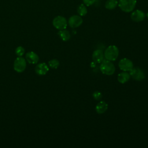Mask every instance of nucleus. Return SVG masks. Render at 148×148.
<instances>
[{
	"mask_svg": "<svg viewBox=\"0 0 148 148\" xmlns=\"http://www.w3.org/2000/svg\"><path fill=\"white\" fill-rule=\"evenodd\" d=\"M99 69L103 74L106 75H112L115 72V66L111 61L104 60L100 65Z\"/></svg>",
	"mask_w": 148,
	"mask_h": 148,
	"instance_id": "obj_1",
	"label": "nucleus"
},
{
	"mask_svg": "<svg viewBox=\"0 0 148 148\" xmlns=\"http://www.w3.org/2000/svg\"><path fill=\"white\" fill-rule=\"evenodd\" d=\"M119 51L117 47L115 45H110L108 46L105 51L104 57L109 61H115L119 56Z\"/></svg>",
	"mask_w": 148,
	"mask_h": 148,
	"instance_id": "obj_2",
	"label": "nucleus"
},
{
	"mask_svg": "<svg viewBox=\"0 0 148 148\" xmlns=\"http://www.w3.org/2000/svg\"><path fill=\"white\" fill-rule=\"evenodd\" d=\"M136 0H119V6L125 12H130L135 8Z\"/></svg>",
	"mask_w": 148,
	"mask_h": 148,
	"instance_id": "obj_3",
	"label": "nucleus"
},
{
	"mask_svg": "<svg viewBox=\"0 0 148 148\" xmlns=\"http://www.w3.org/2000/svg\"><path fill=\"white\" fill-rule=\"evenodd\" d=\"M53 25L56 28L59 30H62L66 28L67 21L65 17L61 16H58L53 19Z\"/></svg>",
	"mask_w": 148,
	"mask_h": 148,
	"instance_id": "obj_4",
	"label": "nucleus"
},
{
	"mask_svg": "<svg viewBox=\"0 0 148 148\" xmlns=\"http://www.w3.org/2000/svg\"><path fill=\"white\" fill-rule=\"evenodd\" d=\"M130 75L134 80L137 81H140L145 79V75L144 72L139 67L132 68V69L129 71Z\"/></svg>",
	"mask_w": 148,
	"mask_h": 148,
	"instance_id": "obj_5",
	"label": "nucleus"
},
{
	"mask_svg": "<svg viewBox=\"0 0 148 148\" xmlns=\"http://www.w3.org/2000/svg\"><path fill=\"white\" fill-rule=\"evenodd\" d=\"M14 69L17 72H23L26 68V61L22 57H18L14 62Z\"/></svg>",
	"mask_w": 148,
	"mask_h": 148,
	"instance_id": "obj_6",
	"label": "nucleus"
},
{
	"mask_svg": "<svg viewBox=\"0 0 148 148\" xmlns=\"http://www.w3.org/2000/svg\"><path fill=\"white\" fill-rule=\"evenodd\" d=\"M119 68L125 72L131 71L133 68V62L128 58H123L119 62Z\"/></svg>",
	"mask_w": 148,
	"mask_h": 148,
	"instance_id": "obj_7",
	"label": "nucleus"
},
{
	"mask_svg": "<svg viewBox=\"0 0 148 148\" xmlns=\"http://www.w3.org/2000/svg\"><path fill=\"white\" fill-rule=\"evenodd\" d=\"M83 23V20L80 16L73 15L71 16L68 20L69 25L72 28H77Z\"/></svg>",
	"mask_w": 148,
	"mask_h": 148,
	"instance_id": "obj_8",
	"label": "nucleus"
},
{
	"mask_svg": "<svg viewBox=\"0 0 148 148\" xmlns=\"http://www.w3.org/2000/svg\"><path fill=\"white\" fill-rule=\"evenodd\" d=\"M145 13L140 10H136L133 12L131 15V19L135 22H140L145 18Z\"/></svg>",
	"mask_w": 148,
	"mask_h": 148,
	"instance_id": "obj_9",
	"label": "nucleus"
},
{
	"mask_svg": "<svg viewBox=\"0 0 148 148\" xmlns=\"http://www.w3.org/2000/svg\"><path fill=\"white\" fill-rule=\"evenodd\" d=\"M49 68L46 63L42 62L38 64L35 68V72L38 75H45L49 71Z\"/></svg>",
	"mask_w": 148,
	"mask_h": 148,
	"instance_id": "obj_10",
	"label": "nucleus"
},
{
	"mask_svg": "<svg viewBox=\"0 0 148 148\" xmlns=\"http://www.w3.org/2000/svg\"><path fill=\"white\" fill-rule=\"evenodd\" d=\"M92 58L95 63H101L104 60V54L102 50L99 49L96 50L92 53Z\"/></svg>",
	"mask_w": 148,
	"mask_h": 148,
	"instance_id": "obj_11",
	"label": "nucleus"
},
{
	"mask_svg": "<svg viewBox=\"0 0 148 148\" xmlns=\"http://www.w3.org/2000/svg\"><path fill=\"white\" fill-rule=\"evenodd\" d=\"M25 58L29 64H35L39 61V57L36 53L34 51H29L26 54Z\"/></svg>",
	"mask_w": 148,
	"mask_h": 148,
	"instance_id": "obj_12",
	"label": "nucleus"
},
{
	"mask_svg": "<svg viewBox=\"0 0 148 148\" xmlns=\"http://www.w3.org/2000/svg\"><path fill=\"white\" fill-rule=\"evenodd\" d=\"M108 103L103 101H100L97 103L95 107V110L98 114H102L104 113L108 109Z\"/></svg>",
	"mask_w": 148,
	"mask_h": 148,
	"instance_id": "obj_13",
	"label": "nucleus"
},
{
	"mask_svg": "<svg viewBox=\"0 0 148 148\" xmlns=\"http://www.w3.org/2000/svg\"><path fill=\"white\" fill-rule=\"evenodd\" d=\"M130 78V73H127V72H124L119 73L117 76V80L118 82L121 84L125 83L127 82Z\"/></svg>",
	"mask_w": 148,
	"mask_h": 148,
	"instance_id": "obj_14",
	"label": "nucleus"
},
{
	"mask_svg": "<svg viewBox=\"0 0 148 148\" xmlns=\"http://www.w3.org/2000/svg\"><path fill=\"white\" fill-rule=\"evenodd\" d=\"M58 35H59L60 38L63 40V41H67L68 40L71 38V34L67 30L62 29L60 30V31L58 32Z\"/></svg>",
	"mask_w": 148,
	"mask_h": 148,
	"instance_id": "obj_15",
	"label": "nucleus"
},
{
	"mask_svg": "<svg viewBox=\"0 0 148 148\" xmlns=\"http://www.w3.org/2000/svg\"><path fill=\"white\" fill-rule=\"evenodd\" d=\"M118 1L117 0H108L105 3V8L109 10H112L117 6Z\"/></svg>",
	"mask_w": 148,
	"mask_h": 148,
	"instance_id": "obj_16",
	"label": "nucleus"
},
{
	"mask_svg": "<svg viewBox=\"0 0 148 148\" xmlns=\"http://www.w3.org/2000/svg\"><path fill=\"white\" fill-rule=\"evenodd\" d=\"M77 13L80 16H85L87 13V8H86V6L83 5V4H81L80 5L77 9Z\"/></svg>",
	"mask_w": 148,
	"mask_h": 148,
	"instance_id": "obj_17",
	"label": "nucleus"
},
{
	"mask_svg": "<svg viewBox=\"0 0 148 148\" xmlns=\"http://www.w3.org/2000/svg\"><path fill=\"white\" fill-rule=\"evenodd\" d=\"M60 65V62L57 59H53L49 61V65L50 68L53 69H57Z\"/></svg>",
	"mask_w": 148,
	"mask_h": 148,
	"instance_id": "obj_18",
	"label": "nucleus"
},
{
	"mask_svg": "<svg viewBox=\"0 0 148 148\" xmlns=\"http://www.w3.org/2000/svg\"><path fill=\"white\" fill-rule=\"evenodd\" d=\"M25 51V49L22 46L17 47L15 50V53L18 57H21Z\"/></svg>",
	"mask_w": 148,
	"mask_h": 148,
	"instance_id": "obj_19",
	"label": "nucleus"
},
{
	"mask_svg": "<svg viewBox=\"0 0 148 148\" xmlns=\"http://www.w3.org/2000/svg\"><path fill=\"white\" fill-rule=\"evenodd\" d=\"M92 97L95 100H100L102 97V93L99 91H95L92 94Z\"/></svg>",
	"mask_w": 148,
	"mask_h": 148,
	"instance_id": "obj_20",
	"label": "nucleus"
},
{
	"mask_svg": "<svg viewBox=\"0 0 148 148\" xmlns=\"http://www.w3.org/2000/svg\"><path fill=\"white\" fill-rule=\"evenodd\" d=\"M83 2L87 6H90L95 2V0H83Z\"/></svg>",
	"mask_w": 148,
	"mask_h": 148,
	"instance_id": "obj_21",
	"label": "nucleus"
},
{
	"mask_svg": "<svg viewBox=\"0 0 148 148\" xmlns=\"http://www.w3.org/2000/svg\"><path fill=\"white\" fill-rule=\"evenodd\" d=\"M146 16H147V18H148V13H147V14H146Z\"/></svg>",
	"mask_w": 148,
	"mask_h": 148,
	"instance_id": "obj_22",
	"label": "nucleus"
}]
</instances>
